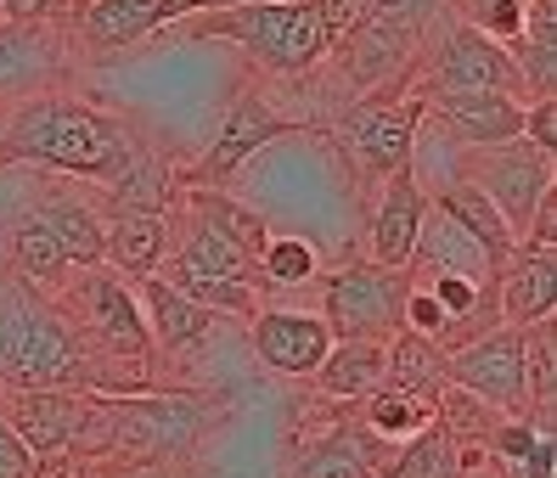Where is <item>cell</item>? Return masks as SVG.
<instances>
[{"mask_svg": "<svg viewBox=\"0 0 557 478\" xmlns=\"http://www.w3.org/2000/svg\"><path fill=\"white\" fill-rule=\"evenodd\" d=\"M136 141H141L136 124H124L119 113L79 102L74 90L51 85L7 108V118H0V169L28 164V169H46L62 180L102 186L136 152Z\"/></svg>", "mask_w": 557, "mask_h": 478, "instance_id": "1", "label": "cell"}, {"mask_svg": "<svg viewBox=\"0 0 557 478\" xmlns=\"http://www.w3.org/2000/svg\"><path fill=\"white\" fill-rule=\"evenodd\" d=\"M23 389L136 394L102 355H90L46 287L0 265V394H23Z\"/></svg>", "mask_w": 557, "mask_h": 478, "instance_id": "2", "label": "cell"}, {"mask_svg": "<svg viewBox=\"0 0 557 478\" xmlns=\"http://www.w3.org/2000/svg\"><path fill=\"white\" fill-rule=\"evenodd\" d=\"M186 40H232L243 51V68L265 85L299 79L321 68L333 51V28H326L315 0H243V7H209L181 23Z\"/></svg>", "mask_w": 557, "mask_h": 478, "instance_id": "3", "label": "cell"}, {"mask_svg": "<svg viewBox=\"0 0 557 478\" xmlns=\"http://www.w3.org/2000/svg\"><path fill=\"white\" fill-rule=\"evenodd\" d=\"M102 411V462H175L186 467L191 451L225 423V394L209 389H136V394H96Z\"/></svg>", "mask_w": 557, "mask_h": 478, "instance_id": "4", "label": "cell"}, {"mask_svg": "<svg viewBox=\"0 0 557 478\" xmlns=\"http://www.w3.org/2000/svg\"><path fill=\"white\" fill-rule=\"evenodd\" d=\"M57 310L69 315V327L85 338L90 355H102L129 389H158L152 382V332H147V315H141V299L119 271L108 265H79L62 276V287H51Z\"/></svg>", "mask_w": 557, "mask_h": 478, "instance_id": "5", "label": "cell"}, {"mask_svg": "<svg viewBox=\"0 0 557 478\" xmlns=\"http://www.w3.org/2000/svg\"><path fill=\"white\" fill-rule=\"evenodd\" d=\"M479 90H507L523 102L518 68L502 40H484L479 28L456 23L450 12L417 40V62H411V96L434 102V96H479Z\"/></svg>", "mask_w": 557, "mask_h": 478, "instance_id": "6", "label": "cell"}, {"mask_svg": "<svg viewBox=\"0 0 557 478\" xmlns=\"http://www.w3.org/2000/svg\"><path fill=\"white\" fill-rule=\"evenodd\" d=\"M209 12L203 0H69L62 12V40H69V56L96 68V62H124L136 56L147 40L170 35V23Z\"/></svg>", "mask_w": 557, "mask_h": 478, "instance_id": "7", "label": "cell"}, {"mask_svg": "<svg viewBox=\"0 0 557 478\" xmlns=\"http://www.w3.org/2000/svg\"><path fill=\"white\" fill-rule=\"evenodd\" d=\"M417 118H422V102L411 90L406 96H360V102H349L321 136L338 147V158L349 164V175L360 186H383L388 175L411 169Z\"/></svg>", "mask_w": 557, "mask_h": 478, "instance_id": "8", "label": "cell"}, {"mask_svg": "<svg viewBox=\"0 0 557 478\" xmlns=\"http://www.w3.org/2000/svg\"><path fill=\"white\" fill-rule=\"evenodd\" d=\"M411 271H388L372 260H349L321 276V322L333 338H395L406 327Z\"/></svg>", "mask_w": 557, "mask_h": 478, "instance_id": "9", "label": "cell"}, {"mask_svg": "<svg viewBox=\"0 0 557 478\" xmlns=\"http://www.w3.org/2000/svg\"><path fill=\"white\" fill-rule=\"evenodd\" d=\"M411 62H417V35H406L395 23H377V17H360L333 40L321 68L349 102H360V96H406Z\"/></svg>", "mask_w": 557, "mask_h": 478, "instance_id": "10", "label": "cell"}, {"mask_svg": "<svg viewBox=\"0 0 557 478\" xmlns=\"http://www.w3.org/2000/svg\"><path fill=\"white\" fill-rule=\"evenodd\" d=\"M456 175L473 180L490 203L502 209L507 231L523 237L552 191V152H535L530 141H502V147H462L456 152Z\"/></svg>", "mask_w": 557, "mask_h": 478, "instance_id": "11", "label": "cell"}, {"mask_svg": "<svg viewBox=\"0 0 557 478\" xmlns=\"http://www.w3.org/2000/svg\"><path fill=\"white\" fill-rule=\"evenodd\" d=\"M282 136H299V124H293L282 108H271V96L259 90V85H243L232 102H225V113L214 124L203 158L191 169H181V186H225L248 164V158H259Z\"/></svg>", "mask_w": 557, "mask_h": 478, "instance_id": "12", "label": "cell"}, {"mask_svg": "<svg viewBox=\"0 0 557 478\" xmlns=\"http://www.w3.org/2000/svg\"><path fill=\"white\" fill-rule=\"evenodd\" d=\"M445 382L468 389L502 417H530V382H523V332L518 327H490L484 338L462 343L445 355Z\"/></svg>", "mask_w": 557, "mask_h": 478, "instance_id": "13", "label": "cell"}, {"mask_svg": "<svg viewBox=\"0 0 557 478\" xmlns=\"http://www.w3.org/2000/svg\"><path fill=\"white\" fill-rule=\"evenodd\" d=\"M74 68L57 17H0V108L62 85Z\"/></svg>", "mask_w": 557, "mask_h": 478, "instance_id": "14", "label": "cell"}, {"mask_svg": "<svg viewBox=\"0 0 557 478\" xmlns=\"http://www.w3.org/2000/svg\"><path fill=\"white\" fill-rule=\"evenodd\" d=\"M248 343L265 372L276 377H310L326 349H333V332H326L321 310H293V304H259L248 315Z\"/></svg>", "mask_w": 557, "mask_h": 478, "instance_id": "15", "label": "cell"}, {"mask_svg": "<svg viewBox=\"0 0 557 478\" xmlns=\"http://www.w3.org/2000/svg\"><path fill=\"white\" fill-rule=\"evenodd\" d=\"M383 451L388 444H377L355 423V405L333 400V417L293 444V478H377Z\"/></svg>", "mask_w": 557, "mask_h": 478, "instance_id": "16", "label": "cell"}, {"mask_svg": "<svg viewBox=\"0 0 557 478\" xmlns=\"http://www.w3.org/2000/svg\"><path fill=\"white\" fill-rule=\"evenodd\" d=\"M422 118L462 152V147H502L518 141V124H523V102L507 90H479V96H434L422 102Z\"/></svg>", "mask_w": 557, "mask_h": 478, "instance_id": "17", "label": "cell"}, {"mask_svg": "<svg viewBox=\"0 0 557 478\" xmlns=\"http://www.w3.org/2000/svg\"><path fill=\"white\" fill-rule=\"evenodd\" d=\"M181 203V169L163 158L147 136L136 141V152L96 186V209L102 214H170Z\"/></svg>", "mask_w": 557, "mask_h": 478, "instance_id": "18", "label": "cell"}, {"mask_svg": "<svg viewBox=\"0 0 557 478\" xmlns=\"http://www.w3.org/2000/svg\"><path fill=\"white\" fill-rule=\"evenodd\" d=\"M28 214H40V226L57 237V248L69 253V265H74V271H79V265H102L108 214L96 209L90 191H79V186H57V175H51V186L28 198Z\"/></svg>", "mask_w": 557, "mask_h": 478, "instance_id": "19", "label": "cell"}, {"mask_svg": "<svg viewBox=\"0 0 557 478\" xmlns=\"http://www.w3.org/2000/svg\"><path fill=\"white\" fill-rule=\"evenodd\" d=\"M422 209H429V191L417 186L411 169L383 180L372 226H367V260L372 265H388V271L411 265V248H417V231H422Z\"/></svg>", "mask_w": 557, "mask_h": 478, "instance_id": "20", "label": "cell"}, {"mask_svg": "<svg viewBox=\"0 0 557 478\" xmlns=\"http://www.w3.org/2000/svg\"><path fill=\"white\" fill-rule=\"evenodd\" d=\"M141 299V315H147V332H152V355L170 361V355H191V349H203L209 332L220 315H209L203 304H191L181 287H170L163 276H141L129 281Z\"/></svg>", "mask_w": 557, "mask_h": 478, "instance_id": "21", "label": "cell"}, {"mask_svg": "<svg viewBox=\"0 0 557 478\" xmlns=\"http://www.w3.org/2000/svg\"><path fill=\"white\" fill-rule=\"evenodd\" d=\"M305 382L315 400H338V405L367 400L377 382H388V338H333L326 361Z\"/></svg>", "mask_w": 557, "mask_h": 478, "instance_id": "22", "label": "cell"}, {"mask_svg": "<svg viewBox=\"0 0 557 478\" xmlns=\"http://www.w3.org/2000/svg\"><path fill=\"white\" fill-rule=\"evenodd\" d=\"M496 304L507 327H535L557 310V253L512 248V260L496 271Z\"/></svg>", "mask_w": 557, "mask_h": 478, "instance_id": "23", "label": "cell"}, {"mask_svg": "<svg viewBox=\"0 0 557 478\" xmlns=\"http://www.w3.org/2000/svg\"><path fill=\"white\" fill-rule=\"evenodd\" d=\"M406 271H429V276H468V281H496V265H490V253L456 226L445 219L434 203L422 209V231H417V248H411V265Z\"/></svg>", "mask_w": 557, "mask_h": 478, "instance_id": "24", "label": "cell"}, {"mask_svg": "<svg viewBox=\"0 0 557 478\" xmlns=\"http://www.w3.org/2000/svg\"><path fill=\"white\" fill-rule=\"evenodd\" d=\"M170 214H108V237H102V265L119 271L124 281L158 276L163 253H170Z\"/></svg>", "mask_w": 557, "mask_h": 478, "instance_id": "25", "label": "cell"}, {"mask_svg": "<svg viewBox=\"0 0 557 478\" xmlns=\"http://www.w3.org/2000/svg\"><path fill=\"white\" fill-rule=\"evenodd\" d=\"M429 203L445 214V219H456L484 253H490V265H507L512 260V248H518V237L507 231V219H502V209L484 198V191L473 186V180H462V175H450V180H440L434 191H429Z\"/></svg>", "mask_w": 557, "mask_h": 478, "instance_id": "26", "label": "cell"}, {"mask_svg": "<svg viewBox=\"0 0 557 478\" xmlns=\"http://www.w3.org/2000/svg\"><path fill=\"white\" fill-rule=\"evenodd\" d=\"M355 423L367 428L377 444H406V439H417L422 428L434 423V400L400 389V382H377L367 400H355Z\"/></svg>", "mask_w": 557, "mask_h": 478, "instance_id": "27", "label": "cell"}, {"mask_svg": "<svg viewBox=\"0 0 557 478\" xmlns=\"http://www.w3.org/2000/svg\"><path fill=\"white\" fill-rule=\"evenodd\" d=\"M462 467H468V451L440 423H429L417 439L388 444L377 462V478H462Z\"/></svg>", "mask_w": 557, "mask_h": 478, "instance_id": "28", "label": "cell"}, {"mask_svg": "<svg viewBox=\"0 0 557 478\" xmlns=\"http://www.w3.org/2000/svg\"><path fill=\"white\" fill-rule=\"evenodd\" d=\"M7 265H12L17 276H28L35 287H46V293H51V287H62V276L74 271V265H69V253L57 248V237L40 226V214H28V209L12 219V237H7Z\"/></svg>", "mask_w": 557, "mask_h": 478, "instance_id": "29", "label": "cell"}, {"mask_svg": "<svg viewBox=\"0 0 557 478\" xmlns=\"http://www.w3.org/2000/svg\"><path fill=\"white\" fill-rule=\"evenodd\" d=\"M388 382H400V389H411L422 400H440V389H445V349L434 338L400 327L395 338H388Z\"/></svg>", "mask_w": 557, "mask_h": 478, "instance_id": "30", "label": "cell"}, {"mask_svg": "<svg viewBox=\"0 0 557 478\" xmlns=\"http://www.w3.org/2000/svg\"><path fill=\"white\" fill-rule=\"evenodd\" d=\"M321 276V253L305 237H276L259 248V293H287V287H305Z\"/></svg>", "mask_w": 557, "mask_h": 478, "instance_id": "31", "label": "cell"}, {"mask_svg": "<svg viewBox=\"0 0 557 478\" xmlns=\"http://www.w3.org/2000/svg\"><path fill=\"white\" fill-rule=\"evenodd\" d=\"M523 332V382H530V411H557V332L552 315Z\"/></svg>", "mask_w": 557, "mask_h": 478, "instance_id": "32", "label": "cell"}, {"mask_svg": "<svg viewBox=\"0 0 557 478\" xmlns=\"http://www.w3.org/2000/svg\"><path fill=\"white\" fill-rule=\"evenodd\" d=\"M181 293L191 304H203L209 315H237V322H248V315L265 304V293L248 281H232V276H203V281H181Z\"/></svg>", "mask_w": 557, "mask_h": 478, "instance_id": "33", "label": "cell"}, {"mask_svg": "<svg viewBox=\"0 0 557 478\" xmlns=\"http://www.w3.org/2000/svg\"><path fill=\"white\" fill-rule=\"evenodd\" d=\"M450 17L479 28L484 40L512 46L523 35V0H450Z\"/></svg>", "mask_w": 557, "mask_h": 478, "instance_id": "34", "label": "cell"}, {"mask_svg": "<svg viewBox=\"0 0 557 478\" xmlns=\"http://www.w3.org/2000/svg\"><path fill=\"white\" fill-rule=\"evenodd\" d=\"M445 12H450V0H367V17L395 23V28H406V35H417V40L429 35Z\"/></svg>", "mask_w": 557, "mask_h": 478, "instance_id": "35", "label": "cell"}, {"mask_svg": "<svg viewBox=\"0 0 557 478\" xmlns=\"http://www.w3.org/2000/svg\"><path fill=\"white\" fill-rule=\"evenodd\" d=\"M518 141H530L535 152H552V158H557V96H541V102H523Z\"/></svg>", "mask_w": 557, "mask_h": 478, "instance_id": "36", "label": "cell"}, {"mask_svg": "<svg viewBox=\"0 0 557 478\" xmlns=\"http://www.w3.org/2000/svg\"><path fill=\"white\" fill-rule=\"evenodd\" d=\"M445 322H450V315L440 310V299H434L422 281H411V293H406V327H411V332H422V338H440V332H445Z\"/></svg>", "mask_w": 557, "mask_h": 478, "instance_id": "37", "label": "cell"}, {"mask_svg": "<svg viewBox=\"0 0 557 478\" xmlns=\"http://www.w3.org/2000/svg\"><path fill=\"white\" fill-rule=\"evenodd\" d=\"M0 478H35V456L23 451V439L7 428V417H0Z\"/></svg>", "mask_w": 557, "mask_h": 478, "instance_id": "38", "label": "cell"}, {"mask_svg": "<svg viewBox=\"0 0 557 478\" xmlns=\"http://www.w3.org/2000/svg\"><path fill=\"white\" fill-rule=\"evenodd\" d=\"M79 478H186V467H175V462H124V467H90Z\"/></svg>", "mask_w": 557, "mask_h": 478, "instance_id": "39", "label": "cell"}, {"mask_svg": "<svg viewBox=\"0 0 557 478\" xmlns=\"http://www.w3.org/2000/svg\"><path fill=\"white\" fill-rule=\"evenodd\" d=\"M0 12L7 17H62L69 0H0Z\"/></svg>", "mask_w": 557, "mask_h": 478, "instance_id": "40", "label": "cell"}, {"mask_svg": "<svg viewBox=\"0 0 557 478\" xmlns=\"http://www.w3.org/2000/svg\"><path fill=\"white\" fill-rule=\"evenodd\" d=\"M462 478H502V473H496V462H490L484 451H468V467H462Z\"/></svg>", "mask_w": 557, "mask_h": 478, "instance_id": "41", "label": "cell"}, {"mask_svg": "<svg viewBox=\"0 0 557 478\" xmlns=\"http://www.w3.org/2000/svg\"><path fill=\"white\" fill-rule=\"evenodd\" d=\"M0 17H7V12H0Z\"/></svg>", "mask_w": 557, "mask_h": 478, "instance_id": "42", "label": "cell"}]
</instances>
